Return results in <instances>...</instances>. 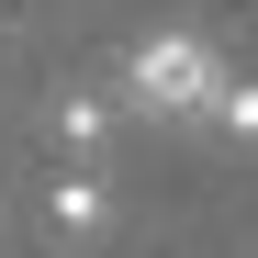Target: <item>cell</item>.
<instances>
[{"label": "cell", "mask_w": 258, "mask_h": 258, "mask_svg": "<svg viewBox=\"0 0 258 258\" xmlns=\"http://www.w3.org/2000/svg\"><path fill=\"white\" fill-rule=\"evenodd\" d=\"M225 79H236V68L213 56L202 34L168 23V34H135V56H123V101H112V112H135V123H202Z\"/></svg>", "instance_id": "1"}, {"label": "cell", "mask_w": 258, "mask_h": 258, "mask_svg": "<svg viewBox=\"0 0 258 258\" xmlns=\"http://www.w3.org/2000/svg\"><path fill=\"white\" fill-rule=\"evenodd\" d=\"M45 213H56V236H101V225H112V180H101L90 157H79L68 180L45 191Z\"/></svg>", "instance_id": "2"}, {"label": "cell", "mask_w": 258, "mask_h": 258, "mask_svg": "<svg viewBox=\"0 0 258 258\" xmlns=\"http://www.w3.org/2000/svg\"><path fill=\"white\" fill-rule=\"evenodd\" d=\"M56 135H68L79 157H101V146H112V101H101V90H68V101H56Z\"/></svg>", "instance_id": "3"}, {"label": "cell", "mask_w": 258, "mask_h": 258, "mask_svg": "<svg viewBox=\"0 0 258 258\" xmlns=\"http://www.w3.org/2000/svg\"><path fill=\"white\" fill-rule=\"evenodd\" d=\"M213 135H225V146H258V79H225V90H213Z\"/></svg>", "instance_id": "4"}]
</instances>
